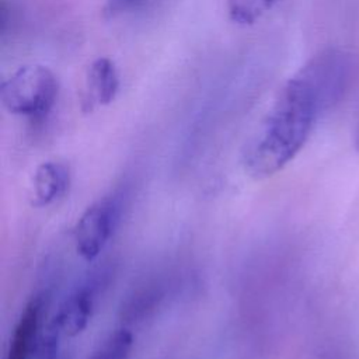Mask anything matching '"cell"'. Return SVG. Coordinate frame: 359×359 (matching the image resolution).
I'll use <instances>...</instances> for the list:
<instances>
[{"instance_id":"obj_3","label":"cell","mask_w":359,"mask_h":359,"mask_svg":"<svg viewBox=\"0 0 359 359\" xmlns=\"http://www.w3.org/2000/svg\"><path fill=\"white\" fill-rule=\"evenodd\" d=\"M121 209L119 195H105L93 202L76 222L73 229L74 248L86 262L97 259L105 248L118 226Z\"/></svg>"},{"instance_id":"obj_2","label":"cell","mask_w":359,"mask_h":359,"mask_svg":"<svg viewBox=\"0 0 359 359\" xmlns=\"http://www.w3.org/2000/svg\"><path fill=\"white\" fill-rule=\"evenodd\" d=\"M57 93L56 76L42 65L22 66L0 86L3 107L14 115L32 121H41L49 115Z\"/></svg>"},{"instance_id":"obj_5","label":"cell","mask_w":359,"mask_h":359,"mask_svg":"<svg viewBox=\"0 0 359 359\" xmlns=\"http://www.w3.org/2000/svg\"><path fill=\"white\" fill-rule=\"evenodd\" d=\"M72 174L67 164L57 160L41 163L32 175L29 201L34 208H46L62 199L70 188Z\"/></svg>"},{"instance_id":"obj_11","label":"cell","mask_w":359,"mask_h":359,"mask_svg":"<svg viewBox=\"0 0 359 359\" xmlns=\"http://www.w3.org/2000/svg\"><path fill=\"white\" fill-rule=\"evenodd\" d=\"M355 143H356V149L359 150V114H358V122H356V132H355Z\"/></svg>"},{"instance_id":"obj_1","label":"cell","mask_w":359,"mask_h":359,"mask_svg":"<svg viewBox=\"0 0 359 359\" xmlns=\"http://www.w3.org/2000/svg\"><path fill=\"white\" fill-rule=\"evenodd\" d=\"M353 74L352 53L327 48L289 77L243 149L247 175L262 181L282 171L304 147L318 118L344 98Z\"/></svg>"},{"instance_id":"obj_9","label":"cell","mask_w":359,"mask_h":359,"mask_svg":"<svg viewBox=\"0 0 359 359\" xmlns=\"http://www.w3.org/2000/svg\"><path fill=\"white\" fill-rule=\"evenodd\" d=\"M278 0H226L233 22L250 25L259 20Z\"/></svg>"},{"instance_id":"obj_6","label":"cell","mask_w":359,"mask_h":359,"mask_svg":"<svg viewBox=\"0 0 359 359\" xmlns=\"http://www.w3.org/2000/svg\"><path fill=\"white\" fill-rule=\"evenodd\" d=\"M119 90V74L115 63L109 57L95 59L87 72L83 109L86 112L97 107L108 105Z\"/></svg>"},{"instance_id":"obj_8","label":"cell","mask_w":359,"mask_h":359,"mask_svg":"<svg viewBox=\"0 0 359 359\" xmlns=\"http://www.w3.org/2000/svg\"><path fill=\"white\" fill-rule=\"evenodd\" d=\"M133 348V335L126 328L111 332L95 349L90 359H129Z\"/></svg>"},{"instance_id":"obj_10","label":"cell","mask_w":359,"mask_h":359,"mask_svg":"<svg viewBox=\"0 0 359 359\" xmlns=\"http://www.w3.org/2000/svg\"><path fill=\"white\" fill-rule=\"evenodd\" d=\"M149 0H107V13L109 15H119L133 13L143 8Z\"/></svg>"},{"instance_id":"obj_7","label":"cell","mask_w":359,"mask_h":359,"mask_svg":"<svg viewBox=\"0 0 359 359\" xmlns=\"http://www.w3.org/2000/svg\"><path fill=\"white\" fill-rule=\"evenodd\" d=\"M42 310V296H35L25 304L14 327L6 359H29L34 356L35 345L41 331Z\"/></svg>"},{"instance_id":"obj_4","label":"cell","mask_w":359,"mask_h":359,"mask_svg":"<svg viewBox=\"0 0 359 359\" xmlns=\"http://www.w3.org/2000/svg\"><path fill=\"white\" fill-rule=\"evenodd\" d=\"M97 280H88L70 293L59 310L49 320L63 338H73L81 334L90 323L97 299Z\"/></svg>"}]
</instances>
